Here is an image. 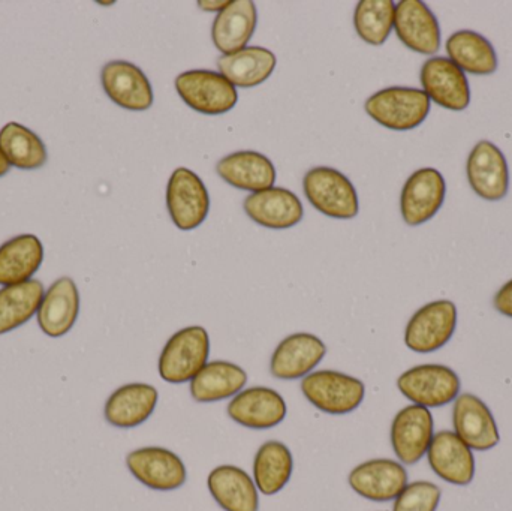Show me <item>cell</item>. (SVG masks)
<instances>
[{
    "instance_id": "obj_9",
    "label": "cell",
    "mask_w": 512,
    "mask_h": 511,
    "mask_svg": "<svg viewBox=\"0 0 512 511\" xmlns=\"http://www.w3.org/2000/svg\"><path fill=\"white\" fill-rule=\"evenodd\" d=\"M126 467L138 482L152 491H176L188 479L182 459L164 447L134 450L126 458Z\"/></svg>"
},
{
    "instance_id": "obj_7",
    "label": "cell",
    "mask_w": 512,
    "mask_h": 511,
    "mask_svg": "<svg viewBox=\"0 0 512 511\" xmlns=\"http://www.w3.org/2000/svg\"><path fill=\"white\" fill-rule=\"evenodd\" d=\"M457 327V308L450 300H436L418 309L405 330V344L414 353L429 354L451 341Z\"/></svg>"
},
{
    "instance_id": "obj_31",
    "label": "cell",
    "mask_w": 512,
    "mask_h": 511,
    "mask_svg": "<svg viewBox=\"0 0 512 511\" xmlns=\"http://www.w3.org/2000/svg\"><path fill=\"white\" fill-rule=\"evenodd\" d=\"M45 288L38 279L0 290V335L12 332L38 314Z\"/></svg>"
},
{
    "instance_id": "obj_2",
    "label": "cell",
    "mask_w": 512,
    "mask_h": 511,
    "mask_svg": "<svg viewBox=\"0 0 512 511\" xmlns=\"http://www.w3.org/2000/svg\"><path fill=\"white\" fill-rule=\"evenodd\" d=\"M364 110L384 128L411 131L429 116L430 99L414 87H388L370 96Z\"/></svg>"
},
{
    "instance_id": "obj_5",
    "label": "cell",
    "mask_w": 512,
    "mask_h": 511,
    "mask_svg": "<svg viewBox=\"0 0 512 511\" xmlns=\"http://www.w3.org/2000/svg\"><path fill=\"white\" fill-rule=\"evenodd\" d=\"M303 191L309 203L322 215L352 219L358 215V195L351 180L330 167H315L304 176Z\"/></svg>"
},
{
    "instance_id": "obj_20",
    "label": "cell",
    "mask_w": 512,
    "mask_h": 511,
    "mask_svg": "<svg viewBox=\"0 0 512 511\" xmlns=\"http://www.w3.org/2000/svg\"><path fill=\"white\" fill-rule=\"evenodd\" d=\"M427 459L433 473L444 482L468 486L474 480V453L454 432L442 431L435 434Z\"/></svg>"
},
{
    "instance_id": "obj_32",
    "label": "cell",
    "mask_w": 512,
    "mask_h": 511,
    "mask_svg": "<svg viewBox=\"0 0 512 511\" xmlns=\"http://www.w3.org/2000/svg\"><path fill=\"white\" fill-rule=\"evenodd\" d=\"M294 471L291 450L280 441H267L259 447L254 461V479L261 494L276 495L282 491Z\"/></svg>"
},
{
    "instance_id": "obj_14",
    "label": "cell",
    "mask_w": 512,
    "mask_h": 511,
    "mask_svg": "<svg viewBox=\"0 0 512 511\" xmlns=\"http://www.w3.org/2000/svg\"><path fill=\"white\" fill-rule=\"evenodd\" d=\"M454 434L471 450L487 452L501 441L499 428L486 402L472 393L457 396L453 408Z\"/></svg>"
},
{
    "instance_id": "obj_30",
    "label": "cell",
    "mask_w": 512,
    "mask_h": 511,
    "mask_svg": "<svg viewBox=\"0 0 512 511\" xmlns=\"http://www.w3.org/2000/svg\"><path fill=\"white\" fill-rule=\"evenodd\" d=\"M448 59L463 72L472 75H490L498 69L499 60L489 39L474 30H459L448 38Z\"/></svg>"
},
{
    "instance_id": "obj_19",
    "label": "cell",
    "mask_w": 512,
    "mask_h": 511,
    "mask_svg": "<svg viewBox=\"0 0 512 511\" xmlns=\"http://www.w3.org/2000/svg\"><path fill=\"white\" fill-rule=\"evenodd\" d=\"M228 416L237 425L249 429H271L286 417L285 399L268 387H251L242 390L228 404Z\"/></svg>"
},
{
    "instance_id": "obj_8",
    "label": "cell",
    "mask_w": 512,
    "mask_h": 511,
    "mask_svg": "<svg viewBox=\"0 0 512 511\" xmlns=\"http://www.w3.org/2000/svg\"><path fill=\"white\" fill-rule=\"evenodd\" d=\"M167 207L173 224L179 230L192 231L200 227L210 212V195L197 173L189 168H177L167 186Z\"/></svg>"
},
{
    "instance_id": "obj_25",
    "label": "cell",
    "mask_w": 512,
    "mask_h": 511,
    "mask_svg": "<svg viewBox=\"0 0 512 511\" xmlns=\"http://www.w3.org/2000/svg\"><path fill=\"white\" fill-rule=\"evenodd\" d=\"M258 23L256 5L251 0H236L216 15L212 26L215 47L224 56L248 47Z\"/></svg>"
},
{
    "instance_id": "obj_37",
    "label": "cell",
    "mask_w": 512,
    "mask_h": 511,
    "mask_svg": "<svg viewBox=\"0 0 512 511\" xmlns=\"http://www.w3.org/2000/svg\"><path fill=\"white\" fill-rule=\"evenodd\" d=\"M230 5V2H221V0H216V2H198V6L204 11H216L221 12L224 11L227 6Z\"/></svg>"
},
{
    "instance_id": "obj_1",
    "label": "cell",
    "mask_w": 512,
    "mask_h": 511,
    "mask_svg": "<svg viewBox=\"0 0 512 511\" xmlns=\"http://www.w3.org/2000/svg\"><path fill=\"white\" fill-rule=\"evenodd\" d=\"M210 338L204 327L191 326L174 333L159 357V375L170 384L191 383L209 363Z\"/></svg>"
},
{
    "instance_id": "obj_11",
    "label": "cell",
    "mask_w": 512,
    "mask_h": 511,
    "mask_svg": "<svg viewBox=\"0 0 512 511\" xmlns=\"http://www.w3.org/2000/svg\"><path fill=\"white\" fill-rule=\"evenodd\" d=\"M420 78L423 92L439 107L463 111L471 104L468 77L448 57H430L421 68Z\"/></svg>"
},
{
    "instance_id": "obj_13",
    "label": "cell",
    "mask_w": 512,
    "mask_h": 511,
    "mask_svg": "<svg viewBox=\"0 0 512 511\" xmlns=\"http://www.w3.org/2000/svg\"><path fill=\"white\" fill-rule=\"evenodd\" d=\"M447 194L444 176L435 168L415 171L402 189L400 212L411 227L426 224L441 210Z\"/></svg>"
},
{
    "instance_id": "obj_35",
    "label": "cell",
    "mask_w": 512,
    "mask_h": 511,
    "mask_svg": "<svg viewBox=\"0 0 512 511\" xmlns=\"http://www.w3.org/2000/svg\"><path fill=\"white\" fill-rule=\"evenodd\" d=\"M441 497V489L435 483H409L394 500L393 511H436Z\"/></svg>"
},
{
    "instance_id": "obj_23",
    "label": "cell",
    "mask_w": 512,
    "mask_h": 511,
    "mask_svg": "<svg viewBox=\"0 0 512 511\" xmlns=\"http://www.w3.org/2000/svg\"><path fill=\"white\" fill-rule=\"evenodd\" d=\"M158 399V390L150 384H126L107 399L105 419L116 428H137L152 417Z\"/></svg>"
},
{
    "instance_id": "obj_15",
    "label": "cell",
    "mask_w": 512,
    "mask_h": 511,
    "mask_svg": "<svg viewBox=\"0 0 512 511\" xmlns=\"http://www.w3.org/2000/svg\"><path fill=\"white\" fill-rule=\"evenodd\" d=\"M101 83L108 98L129 111H146L153 105L152 84L134 63L113 60L102 68Z\"/></svg>"
},
{
    "instance_id": "obj_21",
    "label": "cell",
    "mask_w": 512,
    "mask_h": 511,
    "mask_svg": "<svg viewBox=\"0 0 512 511\" xmlns=\"http://www.w3.org/2000/svg\"><path fill=\"white\" fill-rule=\"evenodd\" d=\"M246 215L261 227L286 230L300 224L304 216L300 198L286 188H270L246 198Z\"/></svg>"
},
{
    "instance_id": "obj_26",
    "label": "cell",
    "mask_w": 512,
    "mask_h": 511,
    "mask_svg": "<svg viewBox=\"0 0 512 511\" xmlns=\"http://www.w3.org/2000/svg\"><path fill=\"white\" fill-rule=\"evenodd\" d=\"M44 261V246L33 234H20L0 246V285L30 281Z\"/></svg>"
},
{
    "instance_id": "obj_24",
    "label": "cell",
    "mask_w": 512,
    "mask_h": 511,
    "mask_svg": "<svg viewBox=\"0 0 512 511\" xmlns=\"http://www.w3.org/2000/svg\"><path fill=\"white\" fill-rule=\"evenodd\" d=\"M216 171L228 185L252 194L273 188L276 182L273 162L255 150H240L225 156L216 165Z\"/></svg>"
},
{
    "instance_id": "obj_3",
    "label": "cell",
    "mask_w": 512,
    "mask_h": 511,
    "mask_svg": "<svg viewBox=\"0 0 512 511\" xmlns=\"http://www.w3.org/2000/svg\"><path fill=\"white\" fill-rule=\"evenodd\" d=\"M304 398L325 414L343 416L363 404V381L337 371H316L301 381Z\"/></svg>"
},
{
    "instance_id": "obj_28",
    "label": "cell",
    "mask_w": 512,
    "mask_h": 511,
    "mask_svg": "<svg viewBox=\"0 0 512 511\" xmlns=\"http://www.w3.org/2000/svg\"><path fill=\"white\" fill-rule=\"evenodd\" d=\"M248 374L236 363L209 362L191 381L192 398L201 404L234 398L245 389Z\"/></svg>"
},
{
    "instance_id": "obj_27",
    "label": "cell",
    "mask_w": 512,
    "mask_h": 511,
    "mask_svg": "<svg viewBox=\"0 0 512 511\" xmlns=\"http://www.w3.org/2000/svg\"><path fill=\"white\" fill-rule=\"evenodd\" d=\"M210 494L225 511H258V488L242 468L222 465L210 473Z\"/></svg>"
},
{
    "instance_id": "obj_29",
    "label": "cell",
    "mask_w": 512,
    "mask_h": 511,
    "mask_svg": "<svg viewBox=\"0 0 512 511\" xmlns=\"http://www.w3.org/2000/svg\"><path fill=\"white\" fill-rule=\"evenodd\" d=\"M276 65L273 51L258 45H251L218 60L219 74L224 75L234 87L242 89H252L267 81Z\"/></svg>"
},
{
    "instance_id": "obj_18",
    "label": "cell",
    "mask_w": 512,
    "mask_h": 511,
    "mask_svg": "<svg viewBox=\"0 0 512 511\" xmlns=\"http://www.w3.org/2000/svg\"><path fill=\"white\" fill-rule=\"evenodd\" d=\"M327 347L312 333H294L283 339L270 360V372L277 380H298L315 371Z\"/></svg>"
},
{
    "instance_id": "obj_36",
    "label": "cell",
    "mask_w": 512,
    "mask_h": 511,
    "mask_svg": "<svg viewBox=\"0 0 512 511\" xmlns=\"http://www.w3.org/2000/svg\"><path fill=\"white\" fill-rule=\"evenodd\" d=\"M493 305H495L496 311L499 314L512 318V279L496 293Z\"/></svg>"
},
{
    "instance_id": "obj_17",
    "label": "cell",
    "mask_w": 512,
    "mask_h": 511,
    "mask_svg": "<svg viewBox=\"0 0 512 511\" xmlns=\"http://www.w3.org/2000/svg\"><path fill=\"white\" fill-rule=\"evenodd\" d=\"M349 486L355 494L375 503L396 500L408 486V473L399 462L391 459H372L349 474Z\"/></svg>"
},
{
    "instance_id": "obj_12",
    "label": "cell",
    "mask_w": 512,
    "mask_h": 511,
    "mask_svg": "<svg viewBox=\"0 0 512 511\" xmlns=\"http://www.w3.org/2000/svg\"><path fill=\"white\" fill-rule=\"evenodd\" d=\"M472 191L487 201H501L510 189V168L496 144L483 140L472 149L466 164Z\"/></svg>"
},
{
    "instance_id": "obj_33",
    "label": "cell",
    "mask_w": 512,
    "mask_h": 511,
    "mask_svg": "<svg viewBox=\"0 0 512 511\" xmlns=\"http://www.w3.org/2000/svg\"><path fill=\"white\" fill-rule=\"evenodd\" d=\"M0 150L11 167L20 170H38L47 164L48 153L44 141L17 122H9L0 129Z\"/></svg>"
},
{
    "instance_id": "obj_38",
    "label": "cell",
    "mask_w": 512,
    "mask_h": 511,
    "mask_svg": "<svg viewBox=\"0 0 512 511\" xmlns=\"http://www.w3.org/2000/svg\"><path fill=\"white\" fill-rule=\"evenodd\" d=\"M11 170V165H9L8 159L3 155L2 150H0V177L8 174V171Z\"/></svg>"
},
{
    "instance_id": "obj_16",
    "label": "cell",
    "mask_w": 512,
    "mask_h": 511,
    "mask_svg": "<svg viewBox=\"0 0 512 511\" xmlns=\"http://www.w3.org/2000/svg\"><path fill=\"white\" fill-rule=\"evenodd\" d=\"M394 30L397 38L415 53L433 56L441 48L438 18L420 0H403L397 3Z\"/></svg>"
},
{
    "instance_id": "obj_34",
    "label": "cell",
    "mask_w": 512,
    "mask_h": 511,
    "mask_svg": "<svg viewBox=\"0 0 512 511\" xmlns=\"http://www.w3.org/2000/svg\"><path fill=\"white\" fill-rule=\"evenodd\" d=\"M396 5L391 0H361L354 12V27L366 44L382 45L394 29Z\"/></svg>"
},
{
    "instance_id": "obj_10",
    "label": "cell",
    "mask_w": 512,
    "mask_h": 511,
    "mask_svg": "<svg viewBox=\"0 0 512 511\" xmlns=\"http://www.w3.org/2000/svg\"><path fill=\"white\" fill-rule=\"evenodd\" d=\"M435 437V422L429 408L409 405L391 423V446L400 462L415 465L429 452Z\"/></svg>"
},
{
    "instance_id": "obj_22",
    "label": "cell",
    "mask_w": 512,
    "mask_h": 511,
    "mask_svg": "<svg viewBox=\"0 0 512 511\" xmlns=\"http://www.w3.org/2000/svg\"><path fill=\"white\" fill-rule=\"evenodd\" d=\"M80 314V293L71 278L57 279L45 291L36 320L39 329L50 338H62L71 332Z\"/></svg>"
},
{
    "instance_id": "obj_6",
    "label": "cell",
    "mask_w": 512,
    "mask_h": 511,
    "mask_svg": "<svg viewBox=\"0 0 512 511\" xmlns=\"http://www.w3.org/2000/svg\"><path fill=\"white\" fill-rule=\"evenodd\" d=\"M400 393L414 405L441 408L456 401L462 383L454 369L444 365H420L403 372L397 380Z\"/></svg>"
},
{
    "instance_id": "obj_4",
    "label": "cell",
    "mask_w": 512,
    "mask_h": 511,
    "mask_svg": "<svg viewBox=\"0 0 512 511\" xmlns=\"http://www.w3.org/2000/svg\"><path fill=\"white\" fill-rule=\"evenodd\" d=\"M177 93L188 107L206 116H222L236 107V87L216 71L191 69L176 78Z\"/></svg>"
}]
</instances>
